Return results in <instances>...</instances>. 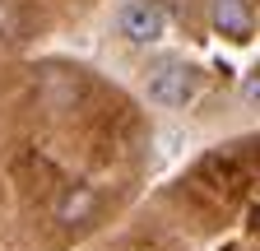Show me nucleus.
<instances>
[{
	"label": "nucleus",
	"instance_id": "obj_1",
	"mask_svg": "<svg viewBox=\"0 0 260 251\" xmlns=\"http://www.w3.org/2000/svg\"><path fill=\"white\" fill-rule=\"evenodd\" d=\"M200 70L186 66V60H162V66L149 75V98L158 107H190L200 98Z\"/></svg>",
	"mask_w": 260,
	"mask_h": 251
},
{
	"label": "nucleus",
	"instance_id": "obj_2",
	"mask_svg": "<svg viewBox=\"0 0 260 251\" xmlns=\"http://www.w3.org/2000/svg\"><path fill=\"white\" fill-rule=\"evenodd\" d=\"M116 33L130 47H153L162 33H168V10H162L158 0H130V5H121V14H116Z\"/></svg>",
	"mask_w": 260,
	"mask_h": 251
},
{
	"label": "nucleus",
	"instance_id": "obj_3",
	"mask_svg": "<svg viewBox=\"0 0 260 251\" xmlns=\"http://www.w3.org/2000/svg\"><path fill=\"white\" fill-rule=\"evenodd\" d=\"M209 19H214V28H218V33H223V38H233V42L251 38V28H255V14H251V5H246V0H214Z\"/></svg>",
	"mask_w": 260,
	"mask_h": 251
},
{
	"label": "nucleus",
	"instance_id": "obj_4",
	"mask_svg": "<svg viewBox=\"0 0 260 251\" xmlns=\"http://www.w3.org/2000/svg\"><path fill=\"white\" fill-rule=\"evenodd\" d=\"M98 214V191L93 186H70V191L60 196V205H56V218L60 224H88V218Z\"/></svg>",
	"mask_w": 260,
	"mask_h": 251
},
{
	"label": "nucleus",
	"instance_id": "obj_5",
	"mask_svg": "<svg viewBox=\"0 0 260 251\" xmlns=\"http://www.w3.org/2000/svg\"><path fill=\"white\" fill-rule=\"evenodd\" d=\"M19 33H23L19 5H14V0H0V42H10V38H19Z\"/></svg>",
	"mask_w": 260,
	"mask_h": 251
},
{
	"label": "nucleus",
	"instance_id": "obj_6",
	"mask_svg": "<svg viewBox=\"0 0 260 251\" xmlns=\"http://www.w3.org/2000/svg\"><path fill=\"white\" fill-rule=\"evenodd\" d=\"M242 103L246 107H260V66H251L246 79H242Z\"/></svg>",
	"mask_w": 260,
	"mask_h": 251
}]
</instances>
